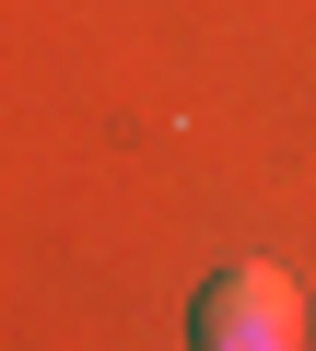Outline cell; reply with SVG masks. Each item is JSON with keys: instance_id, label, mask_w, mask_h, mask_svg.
Segmentation results:
<instances>
[{"instance_id": "6da1fadb", "label": "cell", "mask_w": 316, "mask_h": 351, "mask_svg": "<svg viewBox=\"0 0 316 351\" xmlns=\"http://www.w3.org/2000/svg\"><path fill=\"white\" fill-rule=\"evenodd\" d=\"M199 351H304V293H293V269H269V258L223 269V281L199 293Z\"/></svg>"}]
</instances>
